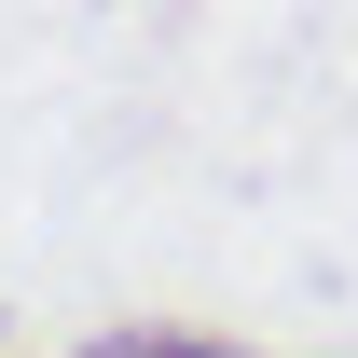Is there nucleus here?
Segmentation results:
<instances>
[{"mask_svg": "<svg viewBox=\"0 0 358 358\" xmlns=\"http://www.w3.org/2000/svg\"><path fill=\"white\" fill-rule=\"evenodd\" d=\"M83 358H248V345H221V331H179V317H138V331H96Z\"/></svg>", "mask_w": 358, "mask_h": 358, "instance_id": "nucleus-1", "label": "nucleus"}]
</instances>
